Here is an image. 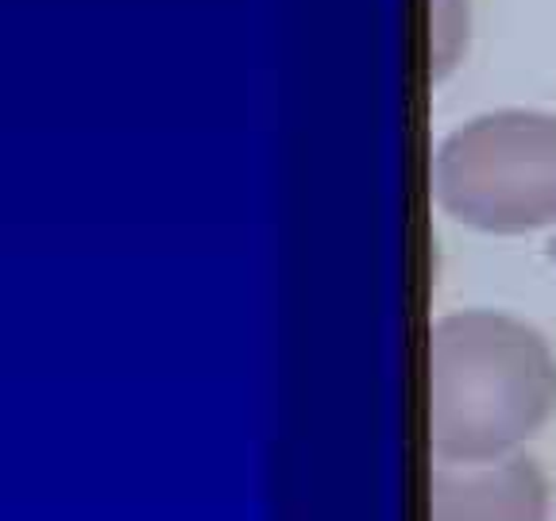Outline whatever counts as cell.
<instances>
[{
	"label": "cell",
	"instance_id": "obj_1",
	"mask_svg": "<svg viewBox=\"0 0 556 521\" xmlns=\"http://www.w3.org/2000/svg\"><path fill=\"white\" fill-rule=\"evenodd\" d=\"M429 448L483 463L530 441L556 409V356L533 325L495 309L444 313L429 329Z\"/></svg>",
	"mask_w": 556,
	"mask_h": 521
},
{
	"label": "cell",
	"instance_id": "obj_2",
	"mask_svg": "<svg viewBox=\"0 0 556 521\" xmlns=\"http://www.w3.org/2000/svg\"><path fill=\"white\" fill-rule=\"evenodd\" d=\"M433 198L452 220L518 236L556 225V116L495 109L441 139Z\"/></svg>",
	"mask_w": 556,
	"mask_h": 521
},
{
	"label": "cell",
	"instance_id": "obj_4",
	"mask_svg": "<svg viewBox=\"0 0 556 521\" xmlns=\"http://www.w3.org/2000/svg\"><path fill=\"white\" fill-rule=\"evenodd\" d=\"M468 39V0H437L433 9V78H444Z\"/></svg>",
	"mask_w": 556,
	"mask_h": 521
},
{
	"label": "cell",
	"instance_id": "obj_3",
	"mask_svg": "<svg viewBox=\"0 0 556 521\" xmlns=\"http://www.w3.org/2000/svg\"><path fill=\"white\" fill-rule=\"evenodd\" d=\"M429 521H548V483L530 456L441 460L429 471Z\"/></svg>",
	"mask_w": 556,
	"mask_h": 521
}]
</instances>
